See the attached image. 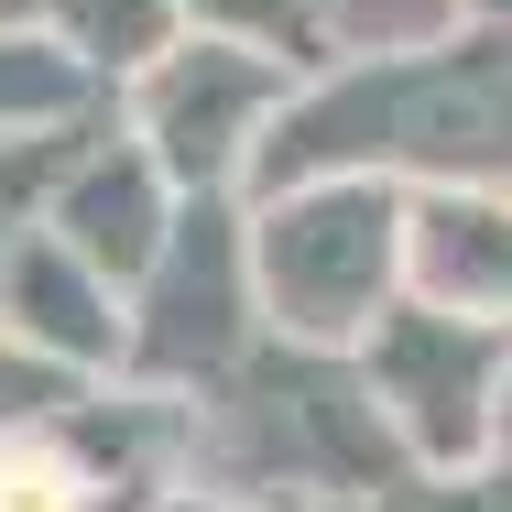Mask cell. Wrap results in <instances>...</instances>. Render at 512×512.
Listing matches in <instances>:
<instances>
[{"label":"cell","instance_id":"3957f363","mask_svg":"<svg viewBox=\"0 0 512 512\" xmlns=\"http://www.w3.org/2000/svg\"><path fill=\"white\" fill-rule=\"evenodd\" d=\"M480 371H491V338H469L458 316H382V349H371V382H382V404L404 414V436L425 458H458L469 436H480Z\"/></svg>","mask_w":512,"mask_h":512},{"label":"cell","instance_id":"5b68a950","mask_svg":"<svg viewBox=\"0 0 512 512\" xmlns=\"http://www.w3.org/2000/svg\"><path fill=\"white\" fill-rule=\"evenodd\" d=\"M164 164L153 153H99V164H55V240L109 273V284H131L153 251H164Z\"/></svg>","mask_w":512,"mask_h":512},{"label":"cell","instance_id":"7a4b0ae2","mask_svg":"<svg viewBox=\"0 0 512 512\" xmlns=\"http://www.w3.org/2000/svg\"><path fill=\"white\" fill-rule=\"evenodd\" d=\"M273 99H284V77L251 66L240 44H186L142 77V153L164 164V186H218Z\"/></svg>","mask_w":512,"mask_h":512},{"label":"cell","instance_id":"52a82bcc","mask_svg":"<svg viewBox=\"0 0 512 512\" xmlns=\"http://www.w3.org/2000/svg\"><path fill=\"white\" fill-rule=\"evenodd\" d=\"M414 273L436 295H458V316L512 306V207H480V197L414 207Z\"/></svg>","mask_w":512,"mask_h":512},{"label":"cell","instance_id":"8fae6325","mask_svg":"<svg viewBox=\"0 0 512 512\" xmlns=\"http://www.w3.org/2000/svg\"><path fill=\"white\" fill-rule=\"evenodd\" d=\"M414 512H512V480H469V491H425Z\"/></svg>","mask_w":512,"mask_h":512},{"label":"cell","instance_id":"ba28073f","mask_svg":"<svg viewBox=\"0 0 512 512\" xmlns=\"http://www.w3.org/2000/svg\"><path fill=\"white\" fill-rule=\"evenodd\" d=\"M55 22H66V44L99 55V66H153L175 0H55Z\"/></svg>","mask_w":512,"mask_h":512},{"label":"cell","instance_id":"277c9868","mask_svg":"<svg viewBox=\"0 0 512 512\" xmlns=\"http://www.w3.org/2000/svg\"><path fill=\"white\" fill-rule=\"evenodd\" d=\"M142 273H153V327L131 338L142 371H218L229 338H240V251H229V229L175 218Z\"/></svg>","mask_w":512,"mask_h":512},{"label":"cell","instance_id":"9c48e42d","mask_svg":"<svg viewBox=\"0 0 512 512\" xmlns=\"http://www.w3.org/2000/svg\"><path fill=\"white\" fill-rule=\"evenodd\" d=\"M55 404H66V360H44V349H22V338H0V436H22V425H44Z\"/></svg>","mask_w":512,"mask_h":512},{"label":"cell","instance_id":"4fadbf2b","mask_svg":"<svg viewBox=\"0 0 512 512\" xmlns=\"http://www.w3.org/2000/svg\"><path fill=\"white\" fill-rule=\"evenodd\" d=\"M22 11H33V0H0V33H11V22H22Z\"/></svg>","mask_w":512,"mask_h":512},{"label":"cell","instance_id":"30bf717a","mask_svg":"<svg viewBox=\"0 0 512 512\" xmlns=\"http://www.w3.org/2000/svg\"><path fill=\"white\" fill-rule=\"evenodd\" d=\"M55 164H66V153H55V142H22V131H11V142H0V251H11V218H22V207H33V186H44V175H55Z\"/></svg>","mask_w":512,"mask_h":512},{"label":"cell","instance_id":"8992f818","mask_svg":"<svg viewBox=\"0 0 512 512\" xmlns=\"http://www.w3.org/2000/svg\"><path fill=\"white\" fill-rule=\"evenodd\" d=\"M0 327L44 360H120V316H109V273H88L55 229L0 251Z\"/></svg>","mask_w":512,"mask_h":512},{"label":"cell","instance_id":"6da1fadb","mask_svg":"<svg viewBox=\"0 0 512 512\" xmlns=\"http://www.w3.org/2000/svg\"><path fill=\"white\" fill-rule=\"evenodd\" d=\"M393 273V197L382 186H306L262 218V284L295 338H360Z\"/></svg>","mask_w":512,"mask_h":512},{"label":"cell","instance_id":"7c38bea8","mask_svg":"<svg viewBox=\"0 0 512 512\" xmlns=\"http://www.w3.org/2000/svg\"><path fill=\"white\" fill-rule=\"evenodd\" d=\"M175 512H240V502H207V491H186V502H175Z\"/></svg>","mask_w":512,"mask_h":512}]
</instances>
